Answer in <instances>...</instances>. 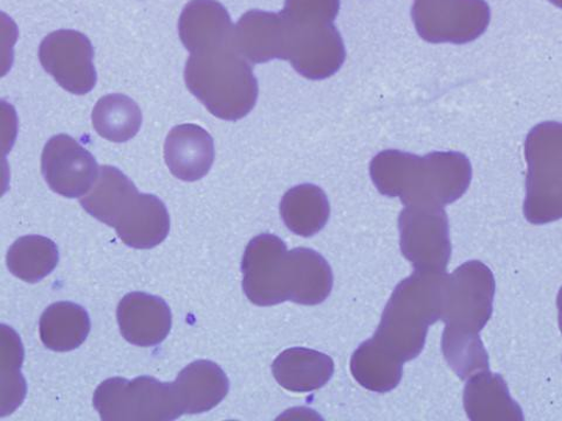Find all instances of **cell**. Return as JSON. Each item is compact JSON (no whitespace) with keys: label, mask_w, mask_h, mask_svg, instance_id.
Segmentation results:
<instances>
[{"label":"cell","mask_w":562,"mask_h":421,"mask_svg":"<svg viewBox=\"0 0 562 421\" xmlns=\"http://www.w3.org/2000/svg\"><path fill=\"white\" fill-rule=\"evenodd\" d=\"M495 294L494 273L482 261H468L446 274L442 351L449 366L462 380L488 371L481 331L494 311Z\"/></svg>","instance_id":"6da1fadb"},{"label":"cell","mask_w":562,"mask_h":421,"mask_svg":"<svg viewBox=\"0 0 562 421\" xmlns=\"http://www.w3.org/2000/svg\"><path fill=\"white\" fill-rule=\"evenodd\" d=\"M369 172L381 195L406 206L445 207L463 197L472 180L469 158L457 151L417 156L384 150L373 158Z\"/></svg>","instance_id":"7a4b0ae2"},{"label":"cell","mask_w":562,"mask_h":421,"mask_svg":"<svg viewBox=\"0 0 562 421\" xmlns=\"http://www.w3.org/2000/svg\"><path fill=\"white\" fill-rule=\"evenodd\" d=\"M446 274L415 271L384 308L374 338L403 363L420 355L429 327L442 319Z\"/></svg>","instance_id":"3957f363"},{"label":"cell","mask_w":562,"mask_h":421,"mask_svg":"<svg viewBox=\"0 0 562 421\" xmlns=\"http://www.w3.org/2000/svg\"><path fill=\"white\" fill-rule=\"evenodd\" d=\"M184 79L188 90L218 118L238 121L257 103L258 81L236 41L191 55Z\"/></svg>","instance_id":"277c9868"},{"label":"cell","mask_w":562,"mask_h":421,"mask_svg":"<svg viewBox=\"0 0 562 421\" xmlns=\"http://www.w3.org/2000/svg\"><path fill=\"white\" fill-rule=\"evenodd\" d=\"M524 215L535 225L562 218V123L543 122L526 137Z\"/></svg>","instance_id":"5b68a950"},{"label":"cell","mask_w":562,"mask_h":421,"mask_svg":"<svg viewBox=\"0 0 562 421\" xmlns=\"http://www.w3.org/2000/svg\"><path fill=\"white\" fill-rule=\"evenodd\" d=\"M93 403L104 421H168L183 416L173 383L149 376L104 380Z\"/></svg>","instance_id":"8992f818"},{"label":"cell","mask_w":562,"mask_h":421,"mask_svg":"<svg viewBox=\"0 0 562 421\" xmlns=\"http://www.w3.org/2000/svg\"><path fill=\"white\" fill-rule=\"evenodd\" d=\"M243 291L259 307L292 300L296 262L294 252L279 237L262 234L246 248L241 261Z\"/></svg>","instance_id":"52a82bcc"},{"label":"cell","mask_w":562,"mask_h":421,"mask_svg":"<svg viewBox=\"0 0 562 421\" xmlns=\"http://www.w3.org/2000/svg\"><path fill=\"white\" fill-rule=\"evenodd\" d=\"M398 231L402 254L415 271L447 272L452 249L443 207H404L398 217Z\"/></svg>","instance_id":"ba28073f"},{"label":"cell","mask_w":562,"mask_h":421,"mask_svg":"<svg viewBox=\"0 0 562 421\" xmlns=\"http://www.w3.org/2000/svg\"><path fill=\"white\" fill-rule=\"evenodd\" d=\"M412 16L422 39L462 45L486 31L490 9L484 0H416Z\"/></svg>","instance_id":"9c48e42d"},{"label":"cell","mask_w":562,"mask_h":421,"mask_svg":"<svg viewBox=\"0 0 562 421\" xmlns=\"http://www.w3.org/2000/svg\"><path fill=\"white\" fill-rule=\"evenodd\" d=\"M286 60L310 80H324L339 72L346 60L340 32L333 23L296 22L283 13Z\"/></svg>","instance_id":"30bf717a"},{"label":"cell","mask_w":562,"mask_h":421,"mask_svg":"<svg viewBox=\"0 0 562 421\" xmlns=\"http://www.w3.org/2000/svg\"><path fill=\"white\" fill-rule=\"evenodd\" d=\"M94 49L85 34L72 30L53 32L40 47L41 64L69 93L85 95L97 84Z\"/></svg>","instance_id":"8fae6325"},{"label":"cell","mask_w":562,"mask_h":421,"mask_svg":"<svg viewBox=\"0 0 562 421\" xmlns=\"http://www.w3.org/2000/svg\"><path fill=\"white\" fill-rule=\"evenodd\" d=\"M42 171L50 190L66 198H81L95 184V157L68 135L53 136L42 156Z\"/></svg>","instance_id":"7c38bea8"},{"label":"cell","mask_w":562,"mask_h":421,"mask_svg":"<svg viewBox=\"0 0 562 421\" xmlns=\"http://www.w3.org/2000/svg\"><path fill=\"white\" fill-rule=\"evenodd\" d=\"M117 322L126 341L149 348L161 344L168 338L172 315L162 297L134 292L120 301Z\"/></svg>","instance_id":"4fadbf2b"},{"label":"cell","mask_w":562,"mask_h":421,"mask_svg":"<svg viewBox=\"0 0 562 421\" xmlns=\"http://www.w3.org/2000/svg\"><path fill=\"white\" fill-rule=\"evenodd\" d=\"M179 33L191 55L236 41L231 14L216 0H191L180 16Z\"/></svg>","instance_id":"5bb4252c"},{"label":"cell","mask_w":562,"mask_h":421,"mask_svg":"<svg viewBox=\"0 0 562 421\" xmlns=\"http://www.w3.org/2000/svg\"><path fill=\"white\" fill-rule=\"evenodd\" d=\"M165 158L175 178L184 182L200 181L214 164V139L196 125L175 127L166 140Z\"/></svg>","instance_id":"9a60e30c"},{"label":"cell","mask_w":562,"mask_h":421,"mask_svg":"<svg viewBox=\"0 0 562 421\" xmlns=\"http://www.w3.org/2000/svg\"><path fill=\"white\" fill-rule=\"evenodd\" d=\"M240 55L252 64L286 60L285 25L281 14L254 10L235 26Z\"/></svg>","instance_id":"2e32d148"},{"label":"cell","mask_w":562,"mask_h":421,"mask_svg":"<svg viewBox=\"0 0 562 421\" xmlns=\"http://www.w3.org/2000/svg\"><path fill=\"white\" fill-rule=\"evenodd\" d=\"M172 383L183 414H201L215 409L231 390V382L223 368L205 360L186 366Z\"/></svg>","instance_id":"e0dca14e"},{"label":"cell","mask_w":562,"mask_h":421,"mask_svg":"<svg viewBox=\"0 0 562 421\" xmlns=\"http://www.w3.org/2000/svg\"><path fill=\"white\" fill-rule=\"evenodd\" d=\"M114 228L119 238L130 248L150 250L167 239L170 217L161 200L148 193H139Z\"/></svg>","instance_id":"ac0fdd59"},{"label":"cell","mask_w":562,"mask_h":421,"mask_svg":"<svg viewBox=\"0 0 562 421\" xmlns=\"http://www.w3.org/2000/svg\"><path fill=\"white\" fill-rule=\"evenodd\" d=\"M272 374L281 388L288 391L312 392L324 388L330 380L334 362L321 351L291 348L274 360Z\"/></svg>","instance_id":"d6986e66"},{"label":"cell","mask_w":562,"mask_h":421,"mask_svg":"<svg viewBox=\"0 0 562 421\" xmlns=\"http://www.w3.org/2000/svg\"><path fill=\"white\" fill-rule=\"evenodd\" d=\"M464 409L472 421H522L524 414L498 374L490 371L471 376L464 389Z\"/></svg>","instance_id":"ffe728a7"},{"label":"cell","mask_w":562,"mask_h":421,"mask_svg":"<svg viewBox=\"0 0 562 421\" xmlns=\"http://www.w3.org/2000/svg\"><path fill=\"white\" fill-rule=\"evenodd\" d=\"M139 195L135 184L117 168H100L99 178L91 191L80 198V204L92 217L105 225L116 223Z\"/></svg>","instance_id":"44dd1931"},{"label":"cell","mask_w":562,"mask_h":421,"mask_svg":"<svg viewBox=\"0 0 562 421\" xmlns=\"http://www.w3.org/2000/svg\"><path fill=\"white\" fill-rule=\"evenodd\" d=\"M280 216L291 232L310 238L327 225L330 205L326 193L314 184L290 189L280 203Z\"/></svg>","instance_id":"7402d4cb"},{"label":"cell","mask_w":562,"mask_h":421,"mask_svg":"<svg viewBox=\"0 0 562 421\" xmlns=\"http://www.w3.org/2000/svg\"><path fill=\"white\" fill-rule=\"evenodd\" d=\"M350 372L364 389L376 394L397 388L403 376V362L375 338L367 340L355 351Z\"/></svg>","instance_id":"603a6c76"},{"label":"cell","mask_w":562,"mask_h":421,"mask_svg":"<svg viewBox=\"0 0 562 421\" xmlns=\"http://www.w3.org/2000/svg\"><path fill=\"white\" fill-rule=\"evenodd\" d=\"M40 330L46 348L67 353L78 349L90 335V315L74 303L53 304L43 312Z\"/></svg>","instance_id":"cb8c5ba5"},{"label":"cell","mask_w":562,"mask_h":421,"mask_svg":"<svg viewBox=\"0 0 562 421\" xmlns=\"http://www.w3.org/2000/svg\"><path fill=\"white\" fill-rule=\"evenodd\" d=\"M8 269L29 284H37L58 265L59 250L55 241L42 236L18 239L7 257Z\"/></svg>","instance_id":"d4e9b609"},{"label":"cell","mask_w":562,"mask_h":421,"mask_svg":"<svg viewBox=\"0 0 562 421\" xmlns=\"http://www.w3.org/2000/svg\"><path fill=\"white\" fill-rule=\"evenodd\" d=\"M143 118L137 103L123 94L101 98L92 113L95 132L115 144L127 143L136 136L143 126Z\"/></svg>","instance_id":"484cf974"},{"label":"cell","mask_w":562,"mask_h":421,"mask_svg":"<svg viewBox=\"0 0 562 421\" xmlns=\"http://www.w3.org/2000/svg\"><path fill=\"white\" fill-rule=\"evenodd\" d=\"M296 283L293 304L316 306L327 300L333 289V272L327 260L311 249H294Z\"/></svg>","instance_id":"4316f807"},{"label":"cell","mask_w":562,"mask_h":421,"mask_svg":"<svg viewBox=\"0 0 562 421\" xmlns=\"http://www.w3.org/2000/svg\"><path fill=\"white\" fill-rule=\"evenodd\" d=\"M340 0H285L284 15L296 22L334 23Z\"/></svg>","instance_id":"83f0119b"},{"label":"cell","mask_w":562,"mask_h":421,"mask_svg":"<svg viewBox=\"0 0 562 421\" xmlns=\"http://www.w3.org/2000/svg\"><path fill=\"white\" fill-rule=\"evenodd\" d=\"M557 305H558V311H559V326H560V330L562 332V287L560 288L559 294H558Z\"/></svg>","instance_id":"f1b7e54d"}]
</instances>
